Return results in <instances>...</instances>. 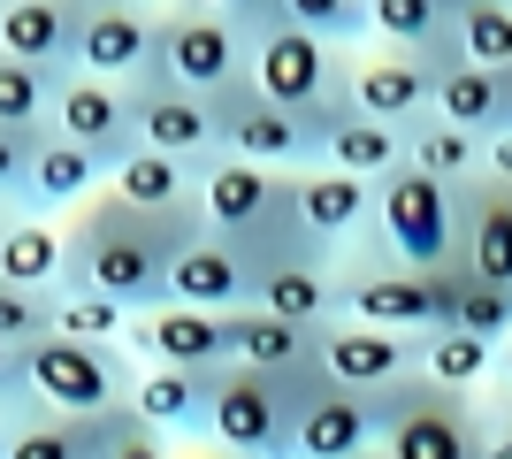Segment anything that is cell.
Listing matches in <instances>:
<instances>
[{"mask_svg": "<svg viewBox=\"0 0 512 459\" xmlns=\"http://www.w3.org/2000/svg\"><path fill=\"white\" fill-rule=\"evenodd\" d=\"M237 360L268 375H291V383H321V337L329 322H291V314H268V306H237Z\"/></svg>", "mask_w": 512, "mask_h": 459, "instance_id": "23", "label": "cell"}, {"mask_svg": "<svg viewBox=\"0 0 512 459\" xmlns=\"http://www.w3.org/2000/svg\"><path fill=\"white\" fill-rule=\"evenodd\" d=\"M184 459H253V452H237V444H222V437H192Z\"/></svg>", "mask_w": 512, "mask_h": 459, "instance_id": "44", "label": "cell"}, {"mask_svg": "<svg viewBox=\"0 0 512 459\" xmlns=\"http://www.w3.org/2000/svg\"><path fill=\"white\" fill-rule=\"evenodd\" d=\"M497 352L505 345L444 322V329L421 337V375H436V383H451V391H497Z\"/></svg>", "mask_w": 512, "mask_h": 459, "instance_id": "31", "label": "cell"}, {"mask_svg": "<svg viewBox=\"0 0 512 459\" xmlns=\"http://www.w3.org/2000/svg\"><path fill=\"white\" fill-rule=\"evenodd\" d=\"M321 161H337V169L367 176V184H383V176H398V169L413 161V131H398V123H383V115L352 108V115L337 123V131H329Z\"/></svg>", "mask_w": 512, "mask_h": 459, "instance_id": "29", "label": "cell"}, {"mask_svg": "<svg viewBox=\"0 0 512 459\" xmlns=\"http://www.w3.org/2000/svg\"><path fill=\"white\" fill-rule=\"evenodd\" d=\"M138 352L130 345H100V337H69L54 329L31 352H0V391H31L54 414H115L138 391Z\"/></svg>", "mask_w": 512, "mask_h": 459, "instance_id": "4", "label": "cell"}, {"mask_svg": "<svg viewBox=\"0 0 512 459\" xmlns=\"http://www.w3.org/2000/svg\"><path fill=\"white\" fill-rule=\"evenodd\" d=\"M107 192H123L130 207H153V215H207L199 207V161L184 153H161V146H130L115 161V184Z\"/></svg>", "mask_w": 512, "mask_h": 459, "instance_id": "27", "label": "cell"}, {"mask_svg": "<svg viewBox=\"0 0 512 459\" xmlns=\"http://www.w3.org/2000/svg\"><path fill=\"white\" fill-rule=\"evenodd\" d=\"M0 459H115V429H123V406L115 414H54L31 391H0Z\"/></svg>", "mask_w": 512, "mask_h": 459, "instance_id": "11", "label": "cell"}, {"mask_svg": "<svg viewBox=\"0 0 512 459\" xmlns=\"http://www.w3.org/2000/svg\"><path fill=\"white\" fill-rule=\"evenodd\" d=\"M85 23H92V0H0V54L69 77L85 54Z\"/></svg>", "mask_w": 512, "mask_h": 459, "instance_id": "20", "label": "cell"}, {"mask_svg": "<svg viewBox=\"0 0 512 459\" xmlns=\"http://www.w3.org/2000/svg\"><path fill=\"white\" fill-rule=\"evenodd\" d=\"M107 184H115V161L54 131V138H46V153H39V169H31L23 207H8V215H62V222H69V215H85Z\"/></svg>", "mask_w": 512, "mask_h": 459, "instance_id": "22", "label": "cell"}, {"mask_svg": "<svg viewBox=\"0 0 512 459\" xmlns=\"http://www.w3.org/2000/svg\"><path fill=\"white\" fill-rule=\"evenodd\" d=\"M299 215H306L314 238H329L344 253V245L375 222V184L352 176V169H337V161H314V169H299Z\"/></svg>", "mask_w": 512, "mask_h": 459, "instance_id": "26", "label": "cell"}, {"mask_svg": "<svg viewBox=\"0 0 512 459\" xmlns=\"http://www.w3.org/2000/svg\"><path fill=\"white\" fill-rule=\"evenodd\" d=\"M367 459H390V452H383V444H375V452H367Z\"/></svg>", "mask_w": 512, "mask_h": 459, "instance_id": "48", "label": "cell"}, {"mask_svg": "<svg viewBox=\"0 0 512 459\" xmlns=\"http://www.w3.org/2000/svg\"><path fill=\"white\" fill-rule=\"evenodd\" d=\"M459 46L482 69H512V0H474L459 16Z\"/></svg>", "mask_w": 512, "mask_h": 459, "instance_id": "39", "label": "cell"}, {"mask_svg": "<svg viewBox=\"0 0 512 459\" xmlns=\"http://www.w3.org/2000/svg\"><path fill=\"white\" fill-rule=\"evenodd\" d=\"M138 100V146H161V153H184V161H207L222 153V108L192 85H169V77H138L130 85Z\"/></svg>", "mask_w": 512, "mask_h": 459, "instance_id": "17", "label": "cell"}, {"mask_svg": "<svg viewBox=\"0 0 512 459\" xmlns=\"http://www.w3.org/2000/svg\"><path fill=\"white\" fill-rule=\"evenodd\" d=\"M153 8H161V0H153Z\"/></svg>", "mask_w": 512, "mask_h": 459, "instance_id": "49", "label": "cell"}, {"mask_svg": "<svg viewBox=\"0 0 512 459\" xmlns=\"http://www.w3.org/2000/svg\"><path fill=\"white\" fill-rule=\"evenodd\" d=\"M199 207H207V230L253 245L260 276H268V261L314 245V230L299 215V169H268V161H245V153H207L199 161Z\"/></svg>", "mask_w": 512, "mask_h": 459, "instance_id": "3", "label": "cell"}, {"mask_svg": "<svg viewBox=\"0 0 512 459\" xmlns=\"http://www.w3.org/2000/svg\"><path fill=\"white\" fill-rule=\"evenodd\" d=\"M497 398H512V337H505V352H497Z\"/></svg>", "mask_w": 512, "mask_h": 459, "instance_id": "46", "label": "cell"}, {"mask_svg": "<svg viewBox=\"0 0 512 459\" xmlns=\"http://www.w3.org/2000/svg\"><path fill=\"white\" fill-rule=\"evenodd\" d=\"M375 230L398 261L413 268H451L459 261V184L428 176L421 161H406L398 176L375 184Z\"/></svg>", "mask_w": 512, "mask_h": 459, "instance_id": "9", "label": "cell"}, {"mask_svg": "<svg viewBox=\"0 0 512 459\" xmlns=\"http://www.w3.org/2000/svg\"><path fill=\"white\" fill-rule=\"evenodd\" d=\"M54 131L77 138V146L123 161L138 146V100H130L123 77H100V69H69L62 77V100H54Z\"/></svg>", "mask_w": 512, "mask_h": 459, "instance_id": "16", "label": "cell"}, {"mask_svg": "<svg viewBox=\"0 0 512 459\" xmlns=\"http://www.w3.org/2000/svg\"><path fill=\"white\" fill-rule=\"evenodd\" d=\"M77 69H100V77H123V85L153 77L161 69V8L153 0H92Z\"/></svg>", "mask_w": 512, "mask_h": 459, "instance_id": "18", "label": "cell"}, {"mask_svg": "<svg viewBox=\"0 0 512 459\" xmlns=\"http://www.w3.org/2000/svg\"><path fill=\"white\" fill-rule=\"evenodd\" d=\"M214 391H222V368H161V360H146L130 406L153 429H169L176 444H192V437H207V421H214Z\"/></svg>", "mask_w": 512, "mask_h": 459, "instance_id": "24", "label": "cell"}, {"mask_svg": "<svg viewBox=\"0 0 512 459\" xmlns=\"http://www.w3.org/2000/svg\"><path fill=\"white\" fill-rule=\"evenodd\" d=\"M268 314H291V322H337L344 314V253L337 245H299V253H283V261H268V276H260V299Z\"/></svg>", "mask_w": 512, "mask_h": 459, "instance_id": "21", "label": "cell"}, {"mask_svg": "<svg viewBox=\"0 0 512 459\" xmlns=\"http://www.w3.org/2000/svg\"><path fill=\"white\" fill-rule=\"evenodd\" d=\"M367 23L383 46H421V54H467L451 0H367Z\"/></svg>", "mask_w": 512, "mask_h": 459, "instance_id": "30", "label": "cell"}, {"mask_svg": "<svg viewBox=\"0 0 512 459\" xmlns=\"http://www.w3.org/2000/svg\"><path fill=\"white\" fill-rule=\"evenodd\" d=\"M214 8H222V16H237L245 31H260V23H276V16H283V0H214Z\"/></svg>", "mask_w": 512, "mask_h": 459, "instance_id": "42", "label": "cell"}, {"mask_svg": "<svg viewBox=\"0 0 512 459\" xmlns=\"http://www.w3.org/2000/svg\"><path fill=\"white\" fill-rule=\"evenodd\" d=\"M413 161H421L428 176H444V184H474V176H490V138L467 131V123L428 115L421 131H413Z\"/></svg>", "mask_w": 512, "mask_h": 459, "instance_id": "33", "label": "cell"}, {"mask_svg": "<svg viewBox=\"0 0 512 459\" xmlns=\"http://www.w3.org/2000/svg\"><path fill=\"white\" fill-rule=\"evenodd\" d=\"M505 131H512V69H505Z\"/></svg>", "mask_w": 512, "mask_h": 459, "instance_id": "47", "label": "cell"}, {"mask_svg": "<svg viewBox=\"0 0 512 459\" xmlns=\"http://www.w3.org/2000/svg\"><path fill=\"white\" fill-rule=\"evenodd\" d=\"M130 352H138V360H161V368H230L237 329H230V314H214V306L161 299L130 322Z\"/></svg>", "mask_w": 512, "mask_h": 459, "instance_id": "13", "label": "cell"}, {"mask_svg": "<svg viewBox=\"0 0 512 459\" xmlns=\"http://www.w3.org/2000/svg\"><path fill=\"white\" fill-rule=\"evenodd\" d=\"M436 115H444V123H467V131H482V138H497V131H505V69L451 62L444 92H436Z\"/></svg>", "mask_w": 512, "mask_h": 459, "instance_id": "32", "label": "cell"}, {"mask_svg": "<svg viewBox=\"0 0 512 459\" xmlns=\"http://www.w3.org/2000/svg\"><path fill=\"white\" fill-rule=\"evenodd\" d=\"M321 375L383 398V391H398L406 375H421V337H413V329H383V322H352V314H337L329 337H321Z\"/></svg>", "mask_w": 512, "mask_h": 459, "instance_id": "12", "label": "cell"}, {"mask_svg": "<svg viewBox=\"0 0 512 459\" xmlns=\"http://www.w3.org/2000/svg\"><path fill=\"white\" fill-rule=\"evenodd\" d=\"M482 459H512V398L490 406V452H482Z\"/></svg>", "mask_w": 512, "mask_h": 459, "instance_id": "43", "label": "cell"}, {"mask_svg": "<svg viewBox=\"0 0 512 459\" xmlns=\"http://www.w3.org/2000/svg\"><path fill=\"white\" fill-rule=\"evenodd\" d=\"M199 230L207 215H153L130 207L123 192H100L85 215H69V284H92L130 314H146L176 291V261Z\"/></svg>", "mask_w": 512, "mask_h": 459, "instance_id": "1", "label": "cell"}, {"mask_svg": "<svg viewBox=\"0 0 512 459\" xmlns=\"http://www.w3.org/2000/svg\"><path fill=\"white\" fill-rule=\"evenodd\" d=\"M451 329H474V337L505 345V337H512V284H490V276L459 268V291H451Z\"/></svg>", "mask_w": 512, "mask_h": 459, "instance_id": "36", "label": "cell"}, {"mask_svg": "<svg viewBox=\"0 0 512 459\" xmlns=\"http://www.w3.org/2000/svg\"><path fill=\"white\" fill-rule=\"evenodd\" d=\"M46 138H54V123H0V207H23Z\"/></svg>", "mask_w": 512, "mask_h": 459, "instance_id": "40", "label": "cell"}, {"mask_svg": "<svg viewBox=\"0 0 512 459\" xmlns=\"http://www.w3.org/2000/svg\"><path fill=\"white\" fill-rule=\"evenodd\" d=\"M383 444V398L352 383H306L299 406V459H367Z\"/></svg>", "mask_w": 512, "mask_h": 459, "instance_id": "15", "label": "cell"}, {"mask_svg": "<svg viewBox=\"0 0 512 459\" xmlns=\"http://www.w3.org/2000/svg\"><path fill=\"white\" fill-rule=\"evenodd\" d=\"M130 314L123 299H107V291H92V284H69L62 291V329L69 337H100V345H130Z\"/></svg>", "mask_w": 512, "mask_h": 459, "instance_id": "37", "label": "cell"}, {"mask_svg": "<svg viewBox=\"0 0 512 459\" xmlns=\"http://www.w3.org/2000/svg\"><path fill=\"white\" fill-rule=\"evenodd\" d=\"M467 62V54H421V46H360V108L398 123V131H421L436 115V92H444V69Z\"/></svg>", "mask_w": 512, "mask_h": 459, "instance_id": "10", "label": "cell"}, {"mask_svg": "<svg viewBox=\"0 0 512 459\" xmlns=\"http://www.w3.org/2000/svg\"><path fill=\"white\" fill-rule=\"evenodd\" d=\"M360 46H337V39H314L306 23H260L253 31V92H268L276 108L306 115L314 138L329 146L344 115L360 108Z\"/></svg>", "mask_w": 512, "mask_h": 459, "instance_id": "2", "label": "cell"}, {"mask_svg": "<svg viewBox=\"0 0 512 459\" xmlns=\"http://www.w3.org/2000/svg\"><path fill=\"white\" fill-rule=\"evenodd\" d=\"M383 452L390 459H482L490 452V406L482 391H451L436 375H406L383 391Z\"/></svg>", "mask_w": 512, "mask_h": 459, "instance_id": "5", "label": "cell"}, {"mask_svg": "<svg viewBox=\"0 0 512 459\" xmlns=\"http://www.w3.org/2000/svg\"><path fill=\"white\" fill-rule=\"evenodd\" d=\"M214 108H222V153H245V161H268V169H314L321 161L314 123L276 108L268 92L237 85V92H222Z\"/></svg>", "mask_w": 512, "mask_h": 459, "instance_id": "14", "label": "cell"}, {"mask_svg": "<svg viewBox=\"0 0 512 459\" xmlns=\"http://www.w3.org/2000/svg\"><path fill=\"white\" fill-rule=\"evenodd\" d=\"M62 329V291L39 284H0V352H31Z\"/></svg>", "mask_w": 512, "mask_h": 459, "instance_id": "34", "label": "cell"}, {"mask_svg": "<svg viewBox=\"0 0 512 459\" xmlns=\"http://www.w3.org/2000/svg\"><path fill=\"white\" fill-rule=\"evenodd\" d=\"M115 459H184V444L169 429H153L138 406H123V429H115Z\"/></svg>", "mask_w": 512, "mask_h": 459, "instance_id": "41", "label": "cell"}, {"mask_svg": "<svg viewBox=\"0 0 512 459\" xmlns=\"http://www.w3.org/2000/svg\"><path fill=\"white\" fill-rule=\"evenodd\" d=\"M490 176H505V184H512V131L490 138Z\"/></svg>", "mask_w": 512, "mask_h": 459, "instance_id": "45", "label": "cell"}, {"mask_svg": "<svg viewBox=\"0 0 512 459\" xmlns=\"http://www.w3.org/2000/svg\"><path fill=\"white\" fill-rule=\"evenodd\" d=\"M451 291H459V261L451 268H413L398 253H344V314L383 329H428L451 322Z\"/></svg>", "mask_w": 512, "mask_h": 459, "instance_id": "7", "label": "cell"}, {"mask_svg": "<svg viewBox=\"0 0 512 459\" xmlns=\"http://www.w3.org/2000/svg\"><path fill=\"white\" fill-rule=\"evenodd\" d=\"M299 406H306V383L230 360L222 391H214L207 437L237 444V452H253V459H299Z\"/></svg>", "mask_w": 512, "mask_h": 459, "instance_id": "8", "label": "cell"}, {"mask_svg": "<svg viewBox=\"0 0 512 459\" xmlns=\"http://www.w3.org/2000/svg\"><path fill=\"white\" fill-rule=\"evenodd\" d=\"M169 299L214 306V314H237V306L260 299V253L245 238H222V230H199L176 261V291Z\"/></svg>", "mask_w": 512, "mask_h": 459, "instance_id": "19", "label": "cell"}, {"mask_svg": "<svg viewBox=\"0 0 512 459\" xmlns=\"http://www.w3.org/2000/svg\"><path fill=\"white\" fill-rule=\"evenodd\" d=\"M54 100H62V69L0 54V123H54Z\"/></svg>", "mask_w": 512, "mask_h": 459, "instance_id": "35", "label": "cell"}, {"mask_svg": "<svg viewBox=\"0 0 512 459\" xmlns=\"http://www.w3.org/2000/svg\"><path fill=\"white\" fill-rule=\"evenodd\" d=\"M283 23H306L314 39H337V46H375L367 0H283Z\"/></svg>", "mask_w": 512, "mask_h": 459, "instance_id": "38", "label": "cell"}, {"mask_svg": "<svg viewBox=\"0 0 512 459\" xmlns=\"http://www.w3.org/2000/svg\"><path fill=\"white\" fill-rule=\"evenodd\" d=\"M153 77L222 100V92L253 85V31L222 16L214 0H161V69Z\"/></svg>", "mask_w": 512, "mask_h": 459, "instance_id": "6", "label": "cell"}, {"mask_svg": "<svg viewBox=\"0 0 512 459\" xmlns=\"http://www.w3.org/2000/svg\"><path fill=\"white\" fill-rule=\"evenodd\" d=\"M459 268L512 284V184L505 176L459 184Z\"/></svg>", "mask_w": 512, "mask_h": 459, "instance_id": "25", "label": "cell"}, {"mask_svg": "<svg viewBox=\"0 0 512 459\" xmlns=\"http://www.w3.org/2000/svg\"><path fill=\"white\" fill-rule=\"evenodd\" d=\"M0 284L69 291V222L62 215H8L0 222Z\"/></svg>", "mask_w": 512, "mask_h": 459, "instance_id": "28", "label": "cell"}]
</instances>
